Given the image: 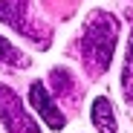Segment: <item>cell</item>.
I'll return each mask as SVG.
<instances>
[{"mask_svg": "<svg viewBox=\"0 0 133 133\" xmlns=\"http://www.w3.org/2000/svg\"><path fill=\"white\" fill-rule=\"evenodd\" d=\"M119 20L110 12H93L81 32V61L90 75H104L116 52Z\"/></svg>", "mask_w": 133, "mask_h": 133, "instance_id": "cell-1", "label": "cell"}, {"mask_svg": "<svg viewBox=\"0 0 133 133\" xmlns=\"http://www.w3.org/2000/svg\"><path fill=\"white\" fill-rule=\"evenodd\" d=\"M0 23L12 26L23 38L38 41L41 46H46V41H49V35L43 32L35 20H29V0H0Z\"/></svg>", "mask_w": 133, "mask_h": 133, "instance_id": "cell-2", "label": "cell"}, {"mask_svg": "<svg viewBox=\"0 0 133 133\" xmlns=\"http://www.w3.org/2000/svg\"><path fill=\"white\" fill-rule=\"evenodd\" d=\"M0 119L9 133H41L35 119L23 110V101L17 98V93L6 84H0Z\"/></svg>", "mask_w": 133, "mask_h": 133, "instance_id": "cell-3", "label": "cell"}, {"mask_svg": "<svg viewBox=\"0 0 133 133\" xmlns=\"http://www.w3.org/2000/svg\"><path fill=\"white\" fill-rule=\"evenodd\" d=\"M29 101H32V107L43 116V122H46L52 130H64V127H66V116L58 110L55 98L46 93V87H43L41 81H32V87H29Z\"/></svg>", "mask_w": 133, "mask_h": 133, "instance_id": "cell-4", "label": "cell"}, {"mask_svg": "<svg viewBox=\"0 0 133 133\" xmlns=\"http://www.w3.org/2000/svg\"><path fill=\"white\" fill-rule=\"evenodd\" d=\"M49 84H52V93H55V98H61V101H70V104L78 98V84H75L72 72L66 70V66H55V70L49 72Z\"/></svg>", "mask_w": 133, "mask_h": 133, "instance_id": "cell-5", "label": "cell"}, {"mask_svg": "<svg viewBox=\"0 0 133 133\" xmlns=\"http://www.w3.org/2000/svg\"><path fill=\"white\" fill-rule=\"evenodd\" d=\"M93 124L98 127V133H116V116H113V104H110V98L98 96L93 101Z\"/></svg>", "mask_w": 133, "mask_h": 133, "instance_id": "cell-6", "label": "cell"}, {"mask_svg": "<svg viewBox=\"0 0 133 133\" xmlns=\"http://www.w3.org/2000/svg\"><path fill=\"white\" fill-rule=\"evenodd\" d=\"M32 58L23 55L15 43H9L3 35H0V66H15V70H23V66H29Z\"/></svg>", "mask_w": 133, "mask_h": 133, "instance_id": "cell-7", "label": "cell"}, {"mask_svg": "<svg viewBox=\"0 0 133 133\" xmlns=\"http://www.w3.org/2000/svg\"><path fill=\"white\" fill-rule=\"evenodd\" d=\"M122 93L127 101H133V32L127 41V55H124V66H122Z\"/></svg>", "mask_w": 133, "mask_h": 133, "instance_id": "cell-8", "label": "cell"}]
</instances>
